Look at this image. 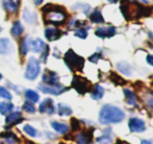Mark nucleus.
Wrapping results in <instances>:
<instances>
[{
	"mask_svg": "<svg viewBox=\"0 0 153 144\" xmlns=\"http://www.w3.org/2000/svg\"><path fill=\"white\" fill-rule=\"evenodd\" d=\"M121 13L126 20L139 19L142 17H148L151 15V8L146 7L135 1L122 0L121 1Z\"/></svg>",
	"mask_w": 153,
	"mask_h": 144,
	"instance_id": "obj_1",
	"label": "nucleus"
},
{
	"mask_svg": "<svg viewBox=\"0 0 153 144\" xmlns=\"http://www.w3.org/2000/svg\"><path fill=\"white\" fill-rule=\"evenodd\" d=\"M125 114L121 109L111 104H104L99 113V121L102 124L120 123L124 120Z\"/></svg>",
	"mask_w": 153,
	"mask_h": 144,
	"instance_id": "obj_2",
	"label": "nucleus"
},
{
	"mask_svg": "<svg viewBox=\"0 0 153 144\" xmlns=\"http://www.w3.org/2000/svg\"><path fill=\"white\" fill-rule=\"evenodd\" d=\"M42 12L45 15V21L53 25H62L67 21V15L65 8L62 6L53 5V4H46L42 8Z\"/></svg>",
	"mask_w": 153,
	"mask_h": 144,
	"instance_id": "obj_3",
	"label": "nucleus"
},
{
	"mask_svg": "<svg viewBox=\"0 0 153 144\" xmlns=\"http://www.w3.org/2000/svg\"><path fill=\"white\" fill-rule=\"evenodd\" d=\"M65 63L71 71H81L85 66V59L76 54L72 49H69L64 57Z\"/></svg>",
	"mask_w": 153,
	"mask_h": 144,
	"instance_id": "obj_4",
	"label": "nucleus"
},
{
	"mask_svg": "<svg viewBox=\"0 0 153 144\" xmlns=\"http://www.w3.org/2000/svg\"><path fill=\"white\" fill-rule=\"evenodd\" d=\"M41 71V65L39 60L30 57L27 62L26 70H25V78L28 81H34L39 76Z\"/></svg>",
	"mask_w": 153,
	"mask_h": 144,
	"instance_id": "obj_5",
	"label": "nucleus"
},
{
	"mask_svg": "<svg viewBox=\"0 0 153 144\" xmlns=\"http://www.w3.org/2000/svg\"><path fill=\"white\" fill-rule=\"evenodd\" d=\"M72 87L79 94H85L91 90V84L88 79L81 76H74L72 79Z\"/></svg>",
	"mask_w": 153,
	"mask_h": 144,
	"instance_id": "obj_6",
	"label": "nucleus"
},
{
	"mask_svg": "<svg viewBox=\"0 0 153 144\" xmlns=\"http://www.w3.org/2000/svg\"><path fill=\"white\" fill-rule=\"evenodd\" d=\"M39 89L42 92L46 94H51V95H59L62 92L67 91V88L64 87L61 84L55 86H49V85H39Z\"/></svg>",
	"mask_w": 153,
	"mask_h": 144,
	"instance_id": "obj_7",
	"label": "nucleus"
},
{
	"mask_svg": "<svg viewBox=\"0 0 153 144\" xmlns=\"http://www.w3.org/2000/svg\"><path fill=\"white\" fill-rule=\"evenodd\" d=\"M128 128L132 133H142L146 130V124L140 118H130L128 121Z\"/></svg>",
	"mask_w": 153,
	"mask_h": 144,
	"instance_id": "obj_8",
	"label": "nucleus"
},
{
	"mask_svg": "<svg viewBox=\"0 0 153 144\" xmlns=\"http://www.w3.org/2000/svg\"><path fill=\"white\" fill-rule=\"evenodd\" d=\"M42 79L45 85L55 86L59 84V76L57 75V73H55L54 71H50V70H45Z\"/></svg>",
	"mask_w": 153,
	"mask_h": 144,
	"instance_id": "obj_9",
	"label": "nucleus"
},
{
	"mask_svg": "<svg viewBox=\"0 0 153 144\" xmlns=\"http://www.w3.org/2000/svg\"><path fill=\"white\" fill-rule=\"evenodd\" d=\"M39 111L42 114H48V115H52L54 113V104H53V100L50 98H46L41 102L40 107H39Z\"/></svg>",
	"mask_w": 153,
	"mask_h": 144,
	"instance_id": "obj_10",
	"label": "nucleus"
},
{
	"mask_svg": "<svg viewBox=\"0 0 153 144\" xmlns=\"http://www.w3.org/2000/svg\"><path fill=\"white\" fill-rule=\"evenodd\" d=\"M3 3V7L6 12L10 13V14H16L19 10L20 7V0H2Z\"/></svg>",
	"mask_w": 153,
	"mask_h": 144,
	"instance_id": "obj_11",
	"label": "nucleus"
},
{
	"mask_svg": "<svg viewBox=\"0 0 153 144\" xmlns=\"http://www.w3.org/2000/svg\"><path fill=\"white\" fill-rule=\"evenodd\" d=\"M44 35H45V38L51 42V41L59 40L62 35V31H59L56 27H47V28L45 29Z\"/></svg>",
	"mask_w": 153,
	"mask_h": 144,
	"instance_id": "obj_12",
	"label": "nucleus"
},
{
	"mask_svg": "<svg viewBox=\"0 0 153 144\" xmlns=\"http://www.w3.org/2000/svg\"><path fill=\"white\" fill-rule=\"evenodd\" d=\"M19 139L12 132H3L0 135V144H18Z\"/></svg>",
	"mask_w": 153,
	"mask_h": 144,
	"instance_id": "obj_13",
	"label": "nucleus"
},
{
	"mask_svg": "<svg viewBox=\"0 0 153 144\" xmlns=\"http://www.w3.org/2000/svg\"><path fill=\"white\" fill-rule=\"evenodd\" d=\"M97 37L99 38H111L115 36L116 27L115 26H107V27H98L95 31Z\"/></svg>",
	"mask_w": 153,
	"mask_h": 144,
	"instance_id": "obj_14",
	"label": "nucleus"
},
{
	"mask_svg": "<svg viewBox=\"0 0 153 144\" xmlns=\"http://www.w3.org/2000/svg\"><path fill=\"white\" fill-rule=\"evenodd\" d=\"M23 120V116L20 112H13V113L7 114L5 119L6 125H15V124H18L19 122H21Z\"/></svg>",
	"mask_w": 153,
	"mask_h": 144,
	"instance_id": "obj_15",
	"label": "nucleus"
},
{
	"mask_svg": "<svg viewBox=\"0 0 153 144\" xmlns=\"http://www.w3.org/2000/svg\"><path fill=\"white\" fill-rule=\"evenodd\" d=\"M13 50L12 42L7 38H1L0 39V54L5 55L10 53Z\"/></svg>",
	"mask_w": 153,
	"mask_h": 144,
	"instance_id": "obj_16",
	"label": "nucleus"
},
{
	"mask_svg": "<svg viewBox=\"0 0 153 144\" xmlns=\"http://www.w3.org/2000/svg\"><path fill=\"white\" fill-rule=\"evenodd\" d=\"M29 46H30V49L33 51V52L40 53V52H42V50L45 48L46 44H45L41 39H34V40L30 41Z\"/></svg>",
	"mask_w": 153,
	"mask_h": 144,
	"instance_id": "obj_17",
	"label": "nucleus"
},
{
	"mask_svg": "<svg viewBox=\"0 0 153 144\" xmlns=\"http://www.w3.org/2000/svg\"><path fill=\"white\" fill-rule=\"evenodd\" d=\"M111 128H107L106 131H104V134L101 137H98L96 139V142L98 144H111L113 141V136H111Z\"/></svg>",
	"mask_w": 153,
	"mask_h": 144,
	"instance_id": "obj_18",
	"label": "nucleus"
},
{
	"mask_svg": "<svg viewBox=\"0 0 153 144\" xmlns=\"http://www.w3.org/2000/svg\"><path fill=\"white\" fill-rule=\"evenodd\" d=\"M23 31H24V27L21 24L20 21H16V22L13 24L12 29H10V34H12V36L15 37V38H19V37L23 34Z\"/></svg>",
	"mask_w": 153,
	"mask_h": 144,
	"instance_id": "obj_19",
	"label": "nucleus"
},
{
	"mask_svg": "<svg viewBox=\"0 0 153 144\" xmlns=\"http://www.w3.org/2000/svg\"><path fill=\"white\" fill-rule=\"evenodd\" d=\"M51 126L53 128V130L55 132L59 133V134H66L69 131V126L66 123H62V122H57V121H52L51 122Z\"/></svg>",
	"mask_w": 153,
	"mask_h": 144,
	"instance_id": "obj_20",
	"label": "nucleus"
},
{
	"mask_svg": "<svg viewBox=\"0 0 153 144\" xmlns=\"http://www.w3.org/2000/svg\"><path fill=\"white\" fill-rule=\"evenodd\" d=\"M104 95V89L101 87L100 85H96L93 89L92 93H91V97L95 100H99L103 97Z\"/></svg>",
	"mask_w": 153,
	"mask_h": 144,
	"instance_id": "obj_21",
	"label": "nucleus"
},
{
	"mask_svg": "<svg viewBox=\"0 0 153 144\" xmlns=\"http://www.w3.org/2000/svg\"><path fill=\"white\" fill-rule=\"evenodd\" d=\"M90 20H91L93 23H97V24L104 22V19H103L102 14H101L100 10H98V8H96V10L90 15Z\"/></svg>",
	"mask_w": 153,
	"mask_h": 144,
	"instance_id": "obj_22",
	"label": "nucleus"
},
{
	"mask_svg": "<svg viewBox=\"0 0 153 144\" xmlns=\"http://www.w3.org/2000/svg\"><path fill=\"white\" fill-rule=\"evenodd\" d=\"M124 95H125V98H126L127 104H130V106H132V107L137 106V97H135V95L133 94L132 91H130L129 89H125Z\"/></svg>",
	"mask_w": 153,
	"mask_h": 144,
	"instance_id": "obj_23",
	"label": "nucleus"
},
{
	"mask_svg": "<svg viewBox=\"0 0 153 144\" xmlns=\"http://www.w3.org/2000/svg\"><path fill=\"white\" fill-rule=\"evenodd\" d=\"M29 44H30V41H29L28 37L23 38V40L21 41V44H20V52L22 55H26L28 53L29 49H30Z\"/></svg>",
	"mask_w": 153,
	"mask_h": 144,
	"instance_id": "obj_24",
	"label": "nucleus"
},
{
	"mask_svg": "<svg viewBox=\"0 0 153 144\" xmlns=\"http://www.w3.org/2000/svg\"><path fill=\"white\" fill-rule=\"evenodd\" d=\"M25 97H26V99L28 100V101L32 102V104H36V102L39 101V99H40V96H39L38 92H36L34 90H26L25 91Z\"/></svg>",
	"mask_w": 153,
	"mask_h": 144,
	"instance_id": "obj_25",
	"label": "nucleus"
},
{
	"mask_svg": "<svg viewBox=\"0 0 153 144\" xmlns=\"http://www.w3.org/2000/svg\"><path fill=\"white\" fill-rule=\"evenodd\" d=\"M13 109H14V104L12 102H0V114L1 115H7L13 111Z\"/></svg>",
	"mask_w": 153,
	"mask_h": 144,
	"instance_id": "obj_26",
	"label": "nucleus"
},
{
	"mask_svg": "<svg viewBox=\"0 0 153 144\" xmlns=\"http://www.w3.org/2000/svg\"><path fill=\"white\" fill-rule=\"evenodd\" d=\"M57 112L59 116H70L72 114V109L65 104H59L57 106Z\"/></svg>",
	"mask_w": 153,
	"mask_h": 144,
	"instance_id": "obj_27",
	"label": "nucleus"
},
{
	"mask_svg": "<svg viewBox=\"0 0 153 144\" xmlns=\"http://www.w3.org/2000/svg\"><path fill=\"white\" fill-rule=\"evenodd\" d=\"M92 134L89 136L88 133H81L77 137V144H91Z\"/></svg>",
	"mask_w": 153,
	"mask_h": 144,
	"instance_id": "obj_28",
	"label": "nucleus"
},
{
	"mask_svg": "<svg viewBox=\"0 0 153 144\" xmlns=\"http://www.w3.org/2000/svg\"><path fill=\"white\" fill-rule=\"evenodd\" d=\"M118 69L121 71L123 74L125 75H130L131 74V67L129 64H127L126 62H120L117 65Z\"/></svg>",
	"mask_w": 153,
	"mask_h": 144,
	"instance_id": "obj_29",
	"label": "nucleus"
},
{
	"mask_svg": "<svg viewBox=\"0 0 153 144\" xmlns=\"http://www.w3.org/2000/svg\"><path fill=\"white\" fill-rule=\"evenodd\" d=\"M23 18H24V20L26 21L27 23L31 24V23L36 22V14H34V13H32L29 10H26V8H25L24 13H23Z\"/></svg>",
	"mask_w": 153,
	"mask_h": 144,
	"instance_id": "obj_30",
	"label": "nucleus"
},
{
	"mask_svg": "<svg viewBox=\"0 0 153 144\" xmlns=\"http://www.w3.org/2000/svg\"><path fill=\"white\" fill-rule=\"evenodd\" d=\"M111 81H113L114 84H116L117 86H123L126 84V81L124 78H122L121 76L117 74V73H111V76H109Z\"/></svg>",
	"mask_w": 153,
	"mask_h": 144,
	"instance_id": "obj_31",
	"label": "nucleus"
},
{
	"mask_svg": "<svg viewBox=\"0 0 153 144\" xmlns=\"http://www.w3.org/2000/svg\"><path fill=\"white\" fill-rule=\"evenodd\" d=\"M24 132L30 137H36V136H38V131H36L34 128H32L31 125H29V124L24 125Z\"/></svg>",
	"mask_w": 153,
	"mask_h": 144,
	"instance_id": "obj_32",
	"label": "nucleus"
},
{
	"mask_svg": "<svg viewBox=\"0 0 153 144\" xmlns=\"http://www.w3.org/2000/svg\"><path fill=\"white\" fill-rule=\"evenodd\" d=\"M0 97H1V98H4V99L10 100V99L13 98V96H12L10 92L8 91L7 89H5L4 87H1V86H0Z\"/></svg>",
	"mask_w": 153,
	"mask_h": 144,
	"instance_id": "obj_33",
	"label": "nucleus"
},
{
	"mask_svg": "<svg viewBox=\"0 0 153 144\" xmlns=\"http://www.w3.org/2000/svg\"><path fill=\"white\" fill-rule=\"evenodd\" d=\"M23 110H24L25 112H27V113H34L36 112V107H34V104H32L30 101H26L24 104H23Z\"/></svg>",
	"mask_w": 153,
	"mask_h": 144,
	"instance_id": "obj_34",
	"label": "nucleus"
},
{
	"mask_svg": "<svg viewBox=\"0 0 153 144\" xmlns=\"http://www.w3.org/2000/svg\"><path fill=\"white\" fill-rule=\"evenodd\" d=\"M74 35L76 36L77 38L85 39L88 37V31H87V29H85V28H78L75 31Z\"/></svg>",
	"mask_w": 153,
	"mask_h": 144,
	"instance_id": "obj_35",
	"label": "nucleus"
},
{
	"mask_svg": "<svg viewBox=\"0 0 153 144\" xmlns=\"http://www.w3.org/2000/svg\"><path fill=\"white\" fill-rule=\"evenodd\" d=\"M48 54H49V47L47 46H45V48L42 50V61L43 62H46V60H47V57H48Z\"/></svg>",
	"mask_w": 153,
	"mask_h": 144,
	"instance_id": "obj_36",
	"label": "nucleus"
},
{
	"mask_svg": "<svg viewBox=\"0 0 153 144\" xmlns=\"http://www.w3.org/2000/svg\"><path fill=\"white\" fill-rule=\"evenodd\" d=\"M71 123H72L73 131H76V130H78V128H80V123H79L78 120L75 119V118H72V119H71Z\"/></svg>",
	"mask_w": 153,
	"mask_h": 144,
	"instance_id": "obj_37",
	"label": "nucleus"
},
{
	"mask_svg": "<svg viewBox=\"0 0 153 144\" xmlns=\"http://www.w3.org/2000/svg\"><path fill=\"white\" fill-rule=\"evenodd\" d=\"M100 57H101V54H100V53H94V54L90 57V59H89V60L92 62V63H97V62H98V60L100 59Z\"/></svg>",
	"mask_w": 153,
	"mask_h": 144,
	"instance_id": "obj_38",
	"label": "nucleus"
},
{
	"mask_svg": "<svg viewBox=\"0 0 153 144\" xmlns=\"http://www.w3.org/2000/svg\"><path fill=\"white\" fill-rule=\"evenodd\" d=\"M146 102H147V106L149 107L150 109H152V110H153V96H152V97L147 98Z\"/></svg>",
	"mask_w": 153,
	"mask_h": 144,
	"instance_id": "obj_39",
	"label": "nucleus"
},
{
	"mask_svg": "<svg viewBox=\"0 0 153 144\" xmlns=\"http://www.w3.org/2000/svg\"><path fill=\"white\" fill-rule=\"evenodd\" d=\"M146 61H147V63L149 64V65L153 66V55L152 54L147 55V57H146Z\"/></svg>",
	"mask_w": 153,
	"mask_h": 144,
	"instance_id": "obj_40",
	"label": "nucleus"
},
{
	"mask_svg": "<svg viewBox=\"0 0 153 144\" xmlns=\"http://www.w3.org/2000/svg\"><path fill=\"white\" fill-rule=\"evenodd\" d=\"M43 1H44V0H33V3L36 4V5H40V4L43 3Z\"/></svg>",
	"mask_w": 153,
	"mask_h": 144,
	"instance_id": "obj_41",
	"label": "nucleus"
},
{
	"mask_svg": "<svg viewBox=\"0 0 153 144\" xmlns=\"http://www.w3.org/2000/svg\"><path fill=\"white\" fill-rule=\"evenodd\" d=\"M141 144H152V142L150 140H142Z\"/></svg>",
	"mask_w": 153,
	"mask_h": 144,
	"instance_id": "obj_42",
	"label": "nucleus"
},
{
	"mask_svg": "<svg viewBox=\"0 0 153 144\" xmlns=\"http://www.w3.org/2000/svg\"><path fill=\"white\" fill-rule=\"evenodd\" d=\"M108 2H111V3H116V2L118 1V0H107Z\"/></svg>",
	"mask_w": 153,
	"mask_h": 144,
	"instance_id": "obj_43",
	"label": "nucleus"
},
{
	"mask_svg": "<svg viewBox=\"0 0 153 144\" xmlns=\"http://www.w3.org/2000/svg\"><path fill=\"white\" fill-rule=\"evenodd\" d=\"M2 78V75H1V73H0V79H1Z\"/></svg>",
	"mask_w": 153,
	"mask_h": 144,
	"instance_id": "obj_44",
	"label": "nucleus"
},
{
	"mask_svg": "<svg viewBox=\"0 0 153 144\" xmlns=\"http://www.w3.org/2000/svg\"><path fill=\"white\" fill-rule=\"evenodd\" d=\"M0 31H1V27H0Z\"/></svg>",
	"mask_w": 153,
	"mask_h": 144,
	"instance_id": "obj_45",
	"label": "nucleus"
}]
</instances>
